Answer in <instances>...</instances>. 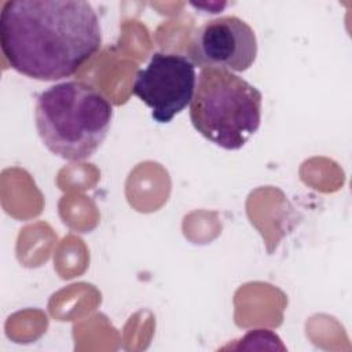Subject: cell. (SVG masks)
<instances>
[{
	"label": "cell",
	"instance_id": "277c9868",
	"mask_svg": "<svg viewBox=\"0 0 352 352\" xmlns=\"http://www.w3.org/2000/svg\"><path fill=\"white\" fill-rule=\"evenodd\" d=\"M197 85L195 65L182 54L154 52L147 66L138 72L132 92L160 124H168L192 100Z\"/></svg>",
	"mask_w": 352,
	"mask_h": 352
},
{
	"label": "cell",
	"instance_id": "6da1fadb",
	"mask_svg": "<svg viewBox=\"0 0 352 352\" xmlns=\"http://www.w3.org/2000/svg\"><path fill=\"white\" fill-rule=\"evenodd\" d=\"M0 44L10 66L40 81L73 76L102 45L94 7L82 0L6 1Z\"/></svg>",
	"mask_w": 352,
	"mask_h": 352
},
{
	"label": "cell",
	"instance_id": "5b68a950",
	"mask_svg": "<svg viewBox=\"0 0 352 352\" xmlns=\"http://www.w3.org/2000/svg\"><path fill=\"white\" fill-rule=\"evenodd\" d=\"M257 50L254 30L243 19L227 15L205 22L194 33L188 58L202 69L241 73L254 63Z\"/></svg>",
	"mask_w": 352,
	"mask_h": 352
},
{
	"label": "cell",
	"instance_id": "3957f363",
	"mask_svg": "<svg viewBox=\"0 0 352 352\" xmlns=\"http://www.w3.org/2000/svg\"><path fill=\"white\" fill-rule=\"evenodd\" d=\"M263 95L245 78L224 69L198 74L190 103L195 131L224 150H239L258 131Z\"/></svg>",
	"mask_w": 352,
	"mask_h": 352
},
{
	"label": "cell",
	"instance_id": "7a4b0ae2",
	"mask_svg": "<svg viewBox=\"0 0 352 352\" xmlns=\"http://www.w3.org/2000/svg\"><path fill=\"white\" fill-rule=\"evenodd\" d=\"M34 118L44 146L66 161L78 162L92 157L107 138L113 106L94 87L63 81L38 94Z\"/></svg>",
	"mask_w": 352,
	"mask_h": 352
}]
</instances>
